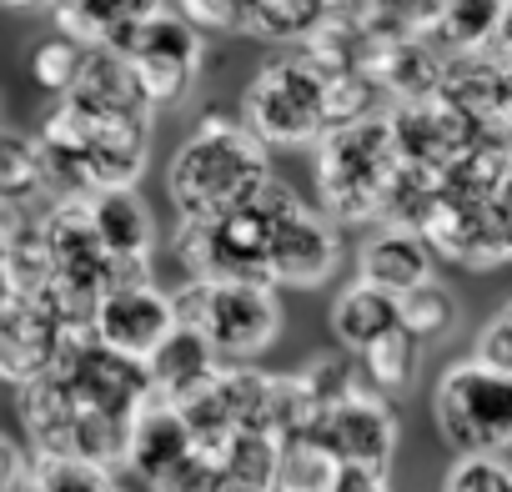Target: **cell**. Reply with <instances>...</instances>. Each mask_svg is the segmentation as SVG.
Here are the masks:
<instances>
[{"instance_id":"4316f807","label":"cell","mask_w":512,"mask_h":492,"mask_svg":"<svg viewBox=\"0 0 512 492\" xmlns=\"http://www.w3.org/2000/svg\"><path fill=\"white\" fill-rule=\"evenodd\" d=\"M457 322H462V307H457V297L437 277L402 297V327L412 337H422V342H447L457 332Z\"/></svg>"},{"instance_id":"8992f818","label":"cell","mask_w":512,"mask_h":492,"mask_svg":"<svg viewBox=\"0 0 512 492\" xmlns=\"http://www.w3.org/2000/svg\"><path fill=\"white\" fill-rule=\"evenodd\" d=\"M171 252L196 282H272V206L256 196L241 211L181 221Z\"/></svg>"},{"instance_id":"5bb4252c","label":"cell","mask_w":512,"mask_h":492,"mask_svg":"<svg viewBox=\"0 0 512 492\" xmlns=\"http://www.w3.org/2000/svg\"><path fill=\"white\" fill-rule=\"evenodd\" d=\"M362 71L387 91L392 106H407V101H427L442 91L447 51L437 41H377V36H367Z\"/></svg>"},{"instance_id":"ffe728a7","label":"cell","mask_w":512,"mask_h":492,"mask_svg":"<svg viewBox=\"0 0 512 492\" xmlns=\"http://www.w3.org/2000/svg\"><path fill=\"white\" fill-rule=\"evenodd\" d=\"M166 11V0H56V26L61 36L81 46H121L136 26Z\"/></svg>"},{"instance_id":"7c38bea8","label":"cell","mask_w":512,"mask_h":492,"mask_svg":"<svg viewBox=\"0 0 512 492\" xmlns=\"http://www.w3.org/2000/svg\"><path fill=\"white\" fill-rule=\"evenodd\" d=\"M422 236L432 241V252L442 262H457L467 272H487V267H502L507 262V241L497 231V216L492 206L482 201H462V196H447L432 206Z\"/></svg>"},{"instance_id":"5b68a950","label":"cell","mask_w":512,"mask_h":492,"mask_svg":"<svg viewBox=\"0 0 512 492\" xmlns=\"http://www.w3.org/2000/svg\"><path fill=\"white\" fill-rule=\"evenodd\" d=\"M181 327L201 332L226 362H251L282 337V297L272 282H186L176 292Z\"/></svg>"},{"instance_id":"8d00e7d4","label":"cell","mask_w":512,"mask_h":492,"mask_svg":"<svg viewBox=\"0 0 512 492\" xmlns=\"http://www.w3.org/2000/svg\"><path fill=\"white\" fill-rule=\"evenodd\" d=\"M337 492H392V487H387V472H372V467H342Z\"/></svg>"},{"instance_id":"e0dca14e","label":"cell","mask_w":512,"mask_h":492,"mask_svg":"<svg viewBox=\"0 0 512 492\" xmlns=\"http://www.w3.org/2000/svg\"><path fill=\"white\" fill-rule=\"evenodd\" d=\"M196 452V432H191V422H186V412L176 407V402H166V397H146V407L136 412V422H131V442H126V467L151 487V482H161L176 462H186Z\"/></svg>"},{"instance_id":"1f68e13d","label":"cell","mask_w":512,"mask_h":492,"mask_svg":"<svg viewBox=\"0 0 512 492\" xmlns=\"http://www.w3.org/2000/svg\"><path fill=\"white\" fill-rule=\"evenodd\" d=\"M442 492H512L507 457H457L442 477Z\"/></svg>"},{"instance_id":"7a4b0ae2","label":"cell","mask_w":512,"mask_h":492,"mask_svg":"<svg viewBox=\"0 0 512 492\" xmlns=\"http://www.w3.org/2000/svg\"><path fill=\"white\" fill-rule=\"evenodd\" d=\"M397 171H402V151H397L392 116H367L317 141V196L337 226L382 221Z\"/></svg>"},{"instance_id":"44dd1931","label":"cell","mask_w":512,"mask_h":492,"mask_svg":"<svg viewBox=\"0 0 512 492\" xmlns=\"http://www.w3.org/2000/svg\"><path fill=\"white\" fill-rule=\"evenodd\" d=\"M397 327H402V297H392V292H382L362 277L332 302V337L352 357H362L367 347H377Z\"/></svg>"},{"instance_id":"cb8c5ba5","label":"cell","mask_w":512,"mask_h":492,"mask_svg":"<svg viewBox=\"0 0 512 492\" xmlns=\"http://www.w3.org/2000/svg\"><path fill=\"white\" fill-rule=\"evenodd\" d=\"M502 6L507 0H447L442 26H437V46L447 56H477L497 46V26H502Z\"/></svg>"},{"instance_id":"4fadbf2b","label":"cell","mask_w":512,"mask_h":492,"mask_svg":"<svg viewBox=\"0 0 512 492\" xmlns=\"http://www.w3.org/2000/svg\"><path fill=\"white\" fill-rule=\"evenodd\" d=\"M91 221L116 262V282H151V252H156V221L151 206L136 191H91Z\"/></svg>"},{"instance_id":"d6986e66","label":"cell","mask_w":512,"mask_h":492,"mask_svg":"<svg viewBox=\"0 0 512 492\" xmlns=\"http://www.w3.org/2000/svg\"><path fill=\"white\" fill-rule=\"evenodd\" d=\"M226 367V357L201 337V332H191V327H176L171 337H166V347L146 362V372H151V392L156 397H166V402H191L196 392H206L211 382H216V372Z\"/></svg>"},{"instance_id":"2e32d148","label":"cell","mask_w":512,"mask_h":492,"mask_svg":"<svg viewBox=\"0 0 512 492\" xmlns=\"http://www.w3.org/2000/svg\"><path fill=\"white\" fill-rule=\"evenodd\" d=\"M442 96H452L462 111H472L492 136H512V56H502V51L447 56Z\"/></svg>"},{"instance_id":"836d02e7","label":"cell","mask_w":512,"mask_h":492,"mask_svg":"<svg viewBox=\"0 0 512 492\" xmlns=\"http://www.w3.org/2000/svg\"><path fill=\"white\" fill-rule=\"evenodd\" d=\"M256 0H181V16H191L201 31H251Z\"/></svg>"},{"instance_id":"ba28073f","label":"cell","mask_w":512,"mask_h":492,"mask_svg":"<svg viewBox=\"0 0 512 492\" xmlns=\"http://www.w3.org/2000/svg\"><path fill=\"white\" fill-rule=\"evenodd\" d=\"M116 51L136 66L151 111H171V106H181V101L191 96L196 76H201V61H206L201 26H196L191 16H176V11L151 16V21L136 26Z\"/></svg>"},{"instance_id":"277c9868","label":"cell","mask_w":512,"mask_h":492,"mask_svg":"<svg viewBox=\"0 0 512 492\" xmlns=\"http://www.w3.org/2000/svg\"><path fill=\"white\" fill-rule=\"evenodd\" d=\"M332 76L302 51V56H277L251 76L241 96V121L262 136L272 151L292 146H317L332 131Z\"/></svg>"},{"instance_id":"4dcf8cb0","label":"cell","mask_w":512,"mask_h":492,"mask_svg":"<svg viewBox=\"0 0 512 492\" xmlns=\"http://www.w3.org/2000/svg\"><path fill=\"white\" fill-rule=\"evenodd\" d=\"M297 377L307 382L312 402L327 412V407L347 402L352 392H362V357H352V352H342V357H312Z\"/></svg>"},{"instance_id":"f546056e","label":"cell","mask_w":512,"mask_h":492,"mask_svg":"<svg viewBox=\"0 0 512 492\" xmlns=\"http://www.w3.org/2000/svg\"><path fill=\"white\" fill-rule=\"evenodd\" d=\"M86 51H91V46H81V41H71V36L41 41V46L31 51V76H36V86L51 91V96H71L76 81H81Z\"/></svg>"},{"instance_id":"d6a6232c","label":"cell","mask_w":512,"mask_h":492,"mask_svg":"<svg viewBox=\"0 0 512 492\" xmlns=\"http://www.w3.org/2000/svg\"><path fill=\"white\" fill-rule=\"evenodd\" d=\"M151 492H226V467L216 452L196 447L186 462H176L161 482H151Z\"/></svg>"},{"instance_id":"f35d334b","label":"cell","mask_w":512,"mask_h":492,"mask_svg":"<svg viewBox=\"0 0 512 492\" xmlns=\"http://www.w3.org/2000/svg\"><path fill=\"white\" fill-rule=\"evenodd\" d=\"M6 6H11V11H51L56 0H6Z\"/></svg>"},{"instance_id":"30bf717a","label":"cell","mask_w":512,"mask_h":492,"mask_svg":"<svg viewBox=\"0 0 512 492\" xmlns=\"http://www.w3.org/2000/svg\"><path fill=\"white\" fill-rule=\"evenodd\" d=\"M181 327V312H176V292H161L156 282H126V287H111L91 317V332L101 347L121 352V357H136V362H151L166 337Z\"/></svg>"},{"instance_id":"6da1fadb","label":"cell","mask_w":512,"mask_h":492,"mask_svg":"<svg viewBox=\"0 0 512 492\" xmlns=\"http://www.w3.org/2000/svg\"><path fill=\"white\" fill-rule=\"evenodd\" d=\"M272 181V146L246 121L201 116L166 166V191L181 221H206L251 206Z\"/></svg>"},{"instance_id":"83f0119b","label":"cell","mask_w":512,"mask_h":492,"mask_svg":"<svg viewBox=\"0 0 512 492\" xmlns=\"http://www.w3.org/2000/svg\"><path fill=\"white\" fill-rule=\"evenodd\" d=\"M46 191V156H41V141L11 131L6 146H0V196L6 201H26Z\"/></svg>"},{"instance_id":"52a82bcc","label":"cell","mask_w":512,"mask_h":492,"mask_svg":"<svg viewBox=\"0 0 512 492\" xmlns=\"http://www.w3.org/2000/svg\"><path fill=\"white\" fill-rule=\"evenodd\" d=\"M262 201L272 206V287L312 292L342 267V231L322 206H307L287 181H267Z\"/></svg>"},{"instance_id":"d590c367","label":"cell","mask_w":512,"mask_h":492,"mask_svg":"<svg viewBox=\"0 0 512 492\" xmlns=\"http://www.w3.org/2000/svg\"><path fill=\"white\" fill-rule=\"evenodd\" d=\"M492 216H497V231L507 241V262H512V136H507V151H502V171H497V186H492Z\"/></svg>"},{"instance_id":"484cf974","label":"cell","mask_w":512,"mask_h":492,"mask_svg":"<svg viewBox=\"0 0 512 492\" xmlns=\"http://www.w3.org/2000/svg\"><path fill=\"white\" fill-rule=\"evenodd\" d=\"M337 482H342V462H337L317 437H292V442H282L277 492H337Z\"/></svg>"},{"instance_id":"7402d4cb","label":"cell","mask_w":512,"mask_h":492,"mask_svg":"<svg viewBox=\"0 0 512 492\" xmlns=\"http://www.w3.org/2000/svg\"><path fill=\"white\" fill-rule=\"evenodd\" d=\"M226 492H277L282 472V437L272 432H236L221 452Z\"/></svg>"},{"instance_id":"3957f363","label":"cell","mask_w":512,"mask_h":492,"mask_svg":"<svg viewBox=\"0 0 512 492\" xmlns=\"http://www.w3.org/2000/svg\"><path fill=\"white\" fill-rule=\"evenodd\" d=\"M432 427L457 457L512 452V372L462 357L432 382Z\"/></svg>"},{"instance_id":"8fae6325","label":"cell","mask_w":512,"mask_h":492,"mask_svg":"<svg viewBox=\"0 0 512 492\" xmlns=\"http://www.w3.org/2000/svg\"><path fill=\"white\" fill-rule=\"evenodd\" d=\"M312 437H317L342 467H372V472H387L392 457H397V437H402V427H397L392 402H387L382 392L362 387V392H352L347 402L327 407Z\"/></svg>"},{"instance_id":"74e56055","label":"cell","mask_w":512,"mask_h":492,"mask_svg":"<svg viewBox=\"0 0 512 492\" xmlns=\"http://www.w3.org/2000/svg\"><path fill=\"white\" fill-rule=\"evenodd\" d=\"M492 51H502V56H512V0L502 6V26H497V46Z\"/></svg>"},{"instance_id":"603a6c76","label":"cell","mask_w":512,"mask_h":492,"mask_svg":"<svg viewBox=\"0 0 512 492\" xmlns=\"http://www.w3.org/2000/svg\"><path fill=\"white\" fill-rule=\"evenodd\" d=\"M447 0H362V31L377 41H432Z\"/></svg>"},{"instance_id":"9a60e30c","label":"cell","mask_w":512,"mask_h":492,"mask_svg":"<svg viewBox=\"0 0 512 492\" xmlns=\"http://www.w3.org/2000/svg\"><path fill=\"white\" fill-rule=\"evenodd\" d=\"M432 267H437V252H432V241L417 231V226H392L382 221L367 241H362V252H357V277L392 292V297H407L417 287L432 282Z\"/></svg>"},{"instance_id":"f1b7e54d","label":"cell","mask_w":512,"mask_h":492,"mask_svg":"<svg viewBox=\"0 0 512 492\" xmlns=\"http://www.w3.org/2000/svg\"><path fill=\"white\" fill-rule=\"evenodd\" d=\"M31 492H121L116 467L91 462V457H36V482Z\"/></svg>"},{"instance_id":"e575fe53","label":"cell","mask_w":512,"mask_h":492,"mask_svg":"<svg viewBox=\"0 0 512 492\" xmlns=\"http://www.w3.org/2000/svg\"><path fill=\"white\" fill-rule=\"evenodd\" d=\"M472 357H482V362H492V367L512 372V302H507L502 312H492V317L482 322Z\"/></svg>"},{"instance_id":"d4e9b609","label":"cell","mask_w":512,"mask_h":492,"mask_svg":"<svg viewBox=\"0 0 512 492\" xmlns=\"http://www.w3.org/2000/svg\"><path fill=\"white\" fill-rule=\"evenodd\" d=\"M422 357H427V342L412 337L407 327H397V332H387L377 347L362 352V372H367L372 392L402 397V392H412V382H417V372H422Z\"/></svg>"},{"instance_id":"ac0fdd59","label":"cell","mask_w":512,"mask_h":492,"mask_svg":"<svg viewBox=\"0 0 512 492\" xmlns=\"http://www.w3.org/2000/svg\"><path fill=\"white\" fill-rule=\"evenodd\" d=\"M66 101H76L91 116H156L151 101H146V91H141L136 66L116 46H91L86 51L81 81H76V91Z\"/></svg>"},{"instance_id":"9c48e42d","label":"cell","mask_w":512,"mask_h":492,"mask_svg":"<svg viewBox=\"0 0 512 492\" xmlns=\"http://www.w3.org/2000/svg\"><path fill=\"white\" fill-rule=\"evenodd\" d=\"M387 116H392V131H397V151H402V161L427 166V171H442V176L492 136L472 111H462V106H457L452 96H442V91L427 96V101L392 106Z\"/></svg>"}]
</instances>
